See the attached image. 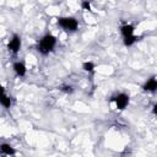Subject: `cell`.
Listing matches in <instances>:
<instances>
[{"label":"cell","instance_id":"1","mask_svg":"<svg viewBox=\"0 0 157 157\" xmlns=\"http://www.w3.org/2000/svg\"><path fill=\"white\" fill-rule=\"evenodd\" d=\"M55 44H56V38H55L53 34H45V36L38 42L37 49H38L39 53H42V54L45 55V54L50 53V52L54 49Z\"/></svg>","mask_w":157,"mask_h":157},{"label":"cell","instance_id":"2","mask_svg":"<svg viewBox=\"0 0 157 157\" xmlns=\"http://www.w3.org/2000/svg\"><path fill=\"white\" fill-rule=\"evenodd\" d=\"M58 25L65 29V31H70V32H74L77 29L78 27V22L77 20H75L74 17H59L58 18Z\"/></svg>","mask_w":157,"mask_h":157},{"label":"cell","instance_id":"3","mask_svg":"<svg viewBox=\"0 0 157 157\" xmlns=\"http://www.w3.org/2000/svg\"><path fill=\"white\" fill-rule=\"evenodd\" d=\"M112 101L115 102V105L118 109H124L128 104H129V96L125 93H119L118 96L113 97Z\"/></svg>","mask_w":157,"mask_h":157},{"label":"cell","instance_id":"4","mask_svg":"<svg viewBox=\"0 0 157 157\" xmlns=\"http://www.w3.org/2000/svg\"><path fill=\"white\" fill-rule=\"evenodd\" d=\"M20 48H21V38H20L17 34H15V36L10 39V42L7 43V49H9L11 53L17 54L18 50H20Z\"/></svg>","mask_w":157,"mask_h":157},{"label":"cell","instance_id":"5","mask_svg":"<svg viewBox=\"0 0 157 157\" xmlns=\"http://www.w3.org/2000/svg\"><path fill=\"white\" fill-rule=\"evenodd\" d=\"M13 71L17 76H25L26 75V66L23 63H20V61H16L13 64Z\"/></svg>","mask_w":157,"mask_h":157},{"label":"cell","instance_id":"6","mask_svg":"<svg viewBox=\"0 0 157 157\" xmlns=\"http://www.w3.org/2000/svg\"><path fill=\"white\" fill-rule=\"evenodd\" d=\"M157 88V80L155 77H151L150 80L146 81V83L144 85V90L145 91H150V92H155Z\"/></svg>","mask_w":157,"mask_h":157},{"label":"cell","instance_id":"7","mask_svg":"<svg viewBox=\"0 0 157 157\" xmlns=\"http://www.w3.org/2000/svg\"><path fill=\"white\" fill-rule=\"evenodd\" d=\"M120 32L123 34V37H129L134 34V26L131 25H124L120 27Z\"/></svg>","mask_w":157,"mask_h":157},{"label":"cell","instance_id":"8","mask_svg":"<svg viewBox=\"0 0 157 157\" xmlns=\"http://www.w3.org/2000/svg\"><path fill=\"white\" fill-rule=\"evenodd\" d=\"M15 150L9 145V144H2V145H0V153L1 155H7V156H10V155H15Z\"/></svg>","mask_w":157,"mask_h":157},{"label":"cell","instance_id":"9","mask_svg":"<svg viewBox=\"0 0 157 157\" xmlns=\"http://www.w3.org/2000/svg\"><path fill=\"white\" fill-rule=\"evenodd\" d=\"M0 104L4 105L5 108H10V105H11V98L9 96H6V94H2L0 97Z\"/></svg>","mask_w":157,"mask_h":157},{"label":"cell","instance_id":"10","mask_svg":"<svg viewBox=\"0 0 157 157\" xmlns=\"http://www.w3.org/2000/svg\"><path fill=\"white\" fill-rule=\"evenodd\" d=\"M136 40H137V37H136L135 34L129 36V37H124V44H125V45H128V47L132 45V44H134Z\"/></svg>","mask_w":157,"mask_h":157},{"label":"cell","instance_id":"11","mask_svg":"<svg viewBox=\"0 0 157 157\" xmlns=\"http://www.w3.org/2000/svg\"><path fill=\"white\" fill-rule=\"evenodd\" d=\"M83 70L85 71H88V72H93V69H94V64L91 63V61H85L83 65H82Z\"/></svg>","mask_w":157,"mask_h":157},{"label":"cell","instance_id":"12","mask_svg":"<svg viewBox=\"0 0 157 157\" xmlns=\"http://www.w3.org/2000/svg\"><path fill=\"white\" fill-rule=\"evenodd\" d=\"M81 6H82V9H83V10H86V11H91V5H90L88 0H83Z\"/></svg>","mask_w":157,"mask_h":157},{"label":"cell","instance_id":"13","mask_svg":"<svg viewBox=\"0 0 157 157\" xmlns=\"http://www.w3.org/2000/svg\"><path fill=\"white\" fill-rule=\"evenodd\" d=\"M61 91L65 92V93H71V92H72V87L66 85V86H63V87H61Z\"/></svg>","mask_w":157,"mask_h":157},{"label":"cell","instance_id":"14","mask_svg":"<svg viewBox=\"0 0 157 157\" xmlns=\"http://www.w3.org/2000/svg\"><path fill=\"white\" fill-rule=\"evenodd\" d=\"M2 94H5V88H4V87L0 85V97H1Z\"/></svg>","mask_w":157,"mask_h":157}]
</instances>
